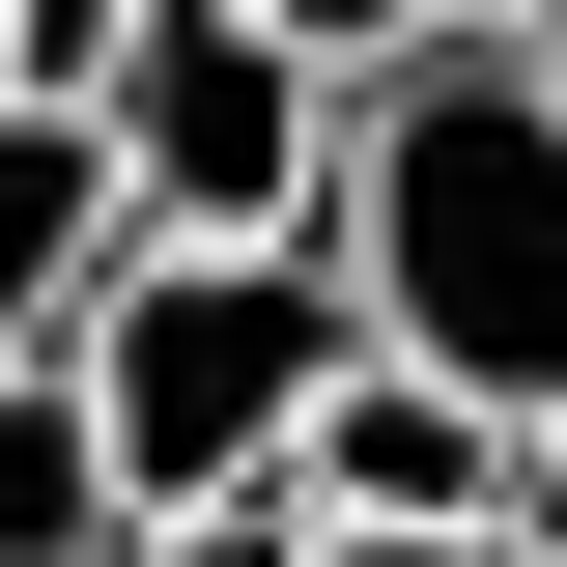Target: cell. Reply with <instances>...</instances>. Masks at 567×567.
<instances>
[{
  "mask_svg": "<svg viewBox=\"0 0 567 567\" xmlns=\"http://www.w3.org/2000/svg\"><path fill=\"white\" fill-rule=\"evenodd\" d=\"M341 256L425 369H483L511 425H567V29L454 0L425 58L341 85Z\"/></svg>",
  "mask_w": 567,
  "mask_h": 567,
  "instance_id": "cell-1",
  "label": "cell"
},
{
  "mask_svg": "<svg viewBox=\"0 0 567 567\" xmlns=\"http://www.w3.org/2000/svg\"><path fill=\"white\" fill-rule=\"evenodd\" d=\"M341 369H369V256H341V227H142V256L85 284V398H114L142 511L284 483Z\"/></svg>",
  "mask_w": 567,
  "mask_h": 567,
  "instance_id": "cell-2",
  "label": "cell"
},
{
  "mask_svg": "<svg viewBox=\"0 0 567 567\" xmlns=\"http://www.w3.org/2000/svg\"><path fill=\"white\" fill-rule=\"evenodd\" d=\"M114 142H142V227H341V85L284 58L256 0H142Z\"/></svg>",
  "mask_w": 567,
  "mask_h": 567,
  "instance_id": "cell-3",
  "label": "cell"
},
{
  "mask_svg": "<svg viewBox=\"0 0 567 567\" xmlns=\"http://www.w3.org/2000/svg\"><path fill=\"white\" fill-rule=\"evenodd\" d=\"M142 256V142H114V85H0V369L29 341H85V284Z\"/></svg>",
  "mask_w": 567,
  "mask_h": 567,
  "instance_id": "cell-4",
  "label": "cell"
},
{
  "mask_svg": "<svg viewBox=\"0 0 567 567\" xmlns=\"http://www.w3.org/2000/svg\"><path fill=\"white\" fill-rule=\"evenodd\" d=\"M284 483L341 511V539H369V511H511V398H483V369H425L398 312H369V369L312 398V454H284Z\"/></svg>",
  "mask_w": 567,
  "mask_h": 567,
  "instance_id": "cell-5",
  "label": "cell"
},
{
  "mask_svg": "<svg viewBox=\"0 0 567 567\" xmlns=\"http://www.w3.org/2000/svg\"><path fill=\"white\" fill-rule=\"evenodd\" d=\"M114 539H142V454L85 398V341H29L0 369V567H114Z\"/></svg>",
  "mask_w": 567,
  "mask_h": 567,
  "instance_id": "cell-6",
  "label": "cell"
},
{
  "mask_svg": "<svg viewBox=\"0 0 567 567\" xmlns=\"http://www.w3.org/2000/svg\"><path fill=\"white\" fill-rule=\"evenodd\" d=\"M114 567H312V483H199V511H142Z\"/></svg>",
  "mask_w": 567,
  "mask_h": 567,
  "instance_id": "cell-7",
  "label": "cell"
},
{
  "mask_svg": "<svg viewBox=\"0 0 567 567\" xmlns=\"http://www.w3.org/2000/svg\"><path fill=\"white\" fill-rule=\"evenodd\" d=\"M256 29H284V58H312V85H369V58H425L454 0H256Z\"/></svg>",
  "mask_w": 567,
  "mask_h": 567,
  "instance_id": "cell-8",
  "label": "cell"
},
{
  "mask_svg": "<svg viewBox=\"0 0 567 567\" xmlns=\"http://www.w3.org/2000/svg\"><path fill=\"white\" fill-rule=\"evenodd\" d=\"M142 58V0H29V85H114Z\"/></svg>",
  "mask_w": 567,
  "mask_h": 567,
  "instance_id": "cell-9",
  "label": "cell"
},
{
  "mask_svg": "<svg viewBox=\"0 0 567 567\" xmlns=\"http://www.w3.org/2000/svg\"><path fill=\"white\" fill-rule=\"evenodd\" d=\"M511 539H539V567H567V425H511Z\"/></svg>",
  "mask_w": 567,
  "mask_h": 567,
  "instance_id": "cell-10",
  "label": "cell"
},
{
  "mask_svg": "<svg viewBox=\"0 0 567 567\" xmlns=\"http://www.w3.org/2000/svg\"><path fill=\"white\" fill-rule=\"evenodd\" d=\"M0 85H29V0H0Z\"/></svg>",
  "mask_w": 567,
  "mask_h": 567,
  "instance_id": "cell-11",
  "label": "cell"
},
{
  "mask_svg": "<svg viewBox=\"0 0 567 567\" xmlns=\"http://www.w3.org/2000/svg\"><path fill=\"white\" fill-rule=\"evenodd\" d=\"M511 29H567V0H511Z\"/></svg>",
  "mask_w": 567,
  "mask_h": 567,
  "instance_id": "cell-12",
  "label": "cell"
}]
</instances>
